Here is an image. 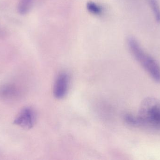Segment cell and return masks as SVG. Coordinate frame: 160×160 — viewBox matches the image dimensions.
I'll list each match as a JSON object with an SVG mask.
<instances>
[{"mask_svg":"<svg viewBox=\"0 0 160 160\" xmlns=\"http://www.w3.org/2000/svg\"><path fill=\"white\" fill-rule=\"evenodd\" d=\"M137 127L160 130V102L154 98L145 99L136 116Z\"/></svg>","mask_w":160,"mask_h":160,"instance_id":"1","label":"cell"},{"mask_svg":"<svg viewBox=\"0 0 160 160\" xmlns=\"http://www.w3.org/2000/svg\"><path fill=\"white\" fill-rule=\"evenodd\" d=\"M127 43L133 57L142 66L155 81L160 83V67L157 61L143 50L134 38L129 37L128 39Z\"/></svg>","mask_w":160,"mask_h":160,"instance_id":"2","label":"cell"},{"mask_svg":"<svg viewBox=\"0 0 160 160\" xmlns=\"http://www.w3.org/2000/svg\"><path fill=\"white\" fill-rule=\"evenodd\" d=\"M36 116L34 110L26 107L22 109L14 121V124L24 129L29 130L33 127L36 122Z\"/></svg>","mask_w":160,"mask_h":160,"instance_id":"3","label":"cell"},{"mask_svg":"<svg viewBox=\"0 0 160 160\" xmlns=\"http://www.w3.org/2000/svg\"><path fill=\"white\" fill-rule=\"evenodd\" d=\"M69 78L68 74L65 72L59 74L53 88V94L55 98L62 99L66 96L69 88Z\"/></svg>","mask_w":160,"mask_h":160,"instance_id":"4","label":"cell"},{"mask_svg":"<svg viewBox=\"0 0 160 160\" xmlns=\"http://www.w3.org/2000/svg\"><path fill=\"white\" fill-rule=\"evenodd\" d=\"M19 95V90L15 85L6 84L0 86V98L13 100L17 98Z\"/></svg>","mask_w":160,"mask_h":160,"instance_id":"5","label":"cell"},{"mask_svg":"<svg viewBox=\"0 0 160 160\" xmlns=\"http://www.w3.org/2000/svg\"><path fill=\"white\" fill-rule=\"evenodd\" d=\"M86 8L88 12L97 16L101 15L103 12V8L102 6L92 1L87 3Z\"/></svg>","mask_w":160,"mask_h":160,"instance_id":"6","label":"cell"},{"mask_svg":"<svg viewBox=\"0 0 160 160\" xmlns=\"http://www.w3.org/2000/svg\"><path fill=\"white\" fill-rule=\"evenodd\" d=\"M148 1L156 21L160 23V6L157 0H148Z\"/></svg>","mask_w":160,"mask_h":160,"instance_id":"7","label":"cell"},{"mask_svg":"<svg viewBox=\"0 0 160 160\" xmlns=\"http://www.w3.org/2000/svg\"><path fill=\"white\" fill-rule=\"evenodd\" d=\"M33 0H21L19 3L18 10L23 14L27 13L31 8Z\"/></svg>","mask_w":160,"mask_h":160,"instance_id":"8","label":"cell"},{"mask_svg":"<svg viewBox=\"0 0 160 160\" xmlns=\"http://www.w3.org/2000/svg\"><path fill=\"white\" fill-rule=\"evenodd\" d=\"M124 119L125 122L129 126L137 127V118L135 116L131 114H126L124 115Z\"/></svg>","mask_w":160,"mask_h":160,"instance_id":"9","label":"cell"}]
</instances>
